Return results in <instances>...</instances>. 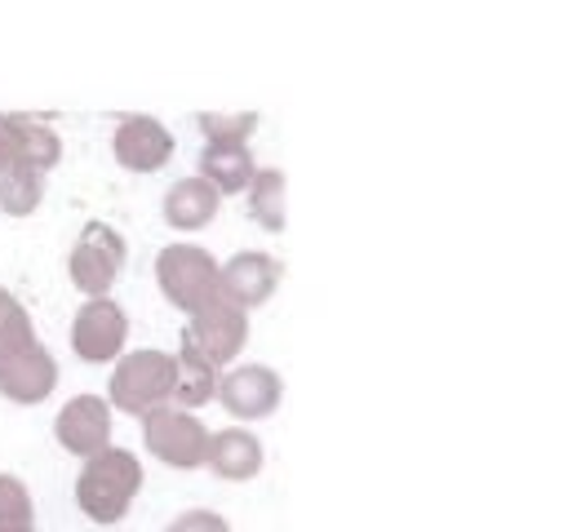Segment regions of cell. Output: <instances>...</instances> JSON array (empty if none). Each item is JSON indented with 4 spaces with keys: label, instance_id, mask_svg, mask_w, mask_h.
<instances>
[{
    "label": "cell",
    "instance_id": "cb8c5ba5",
    "mask_svg": "<svg viewBox=\"0 0 568 532\" xmlns=\"http://www.w3.org/2000/svg\"><path fill=\"white\" fill-rule=\"evenodd\" d=\"M13 164V142H9V133H4V115H0V173Z\"/></svg>",
    "mask_w": 568,
    "mask_h": 532
},
{
    "label": "cell",
    "instance_id": "2e32d148",
    "mask_svg": "<svg viewBox=\"0 0 568 532\" xmlns=\"http://www.w3.org/2000/svg\"><path fill=\"white\" fill-rule=\"evenodd\" d=\"M4 133L13 142V164H27L36 173H49L62 160V142L44 120L31 115H4Z\"/></svg>",
    "mask_w": 568,
    "mask_h": 532
},
{
    "label": "cell",
    "instance_id": "ba28073f",
    "mask_svg": "<svg viewBox=\"0 0 568 532\" xmlns=\"http://www.w3.org/2000/svg\"><path fill=\"white\" fill-rule=\"evenodd\" d=\"M280 395H284V381L275 368L266 364H240L231 368L222 381H217V399L231 417L240 421H262L280 408Z\"/></svg>",
    "mask_w": 568,
    "mask_h": 532
},
{
    "label": "cell",
    "instance_id": "ffe728a7",
    "mask_svg": "<svg viewBox=\"0 0 568 532\" xmlns=\"http://www.w3.org/2000/svg\"><path fill=\"white\" fill-rule=\"evenodd\" d=\"M31 346H36L31 315H27L22 301L9 293V297L0 301V364L13 359V355H22V350H31Z\"/></svg>",
    "mask_w": 568,
    "mask_h": 532
},
{
    "label": "cell",
    "instance_id": "277c9868",
    "mask_svg": "<svg viewBox=\"0 0 568 532\" xmlns=\"http://www.w3.org/2000/svg\"><path fill=\"white\" fill-rule=\"evenodd\" d=\"M155 279H160V293L169 297V306L191 315L217 293V262L195 244H169L155 257Z\"/></svg>",
    "mask_w": 568,
    "mask_h": 532
},
{
    "label": "cell",
    "instance_id": "30bf717a",
    "mask_svg": "<svg viewBox=\"0 0 568 532\" xmlns=\"http://www.w3.org/2000/svg\"><path fill=\"white\" fill-rule=\"evenodd\" d=\"M53 434H58V443L67 452H75L84 461L93 452L111 448V408H106V399H98V395L67 399L62 412H58V421H53Z\"/></svg>",
    "mask_w": 568,
    "mask_h": 532
},
{
    "label": "cell",
    "instance_id": "7a4b0ae2",
    "mask_svg": "<svg viewBox=\"0 0 568 532\" xmlns=\"http://www.w3.org/2000/svg\"><path fill=\"white\" fill-rule=\"evenodd\" d=\"M173 399V355L164 350H129L111 372V403L129 417H146Z\"/></svg>",
    "mask_w": 568,
    "mask_h": 532
},
{
    "label": "cell",
    "instance_id": "44dd1931",
    "mask_svg": "<svg viewBox=\"0 0 568 532\" xmlns=\"http://www.w3.org/2000/svg\"><path fill=\"white\" fill-rule=\"evenodd\" d=\"M200 129H204V137H209V146H244V137H253V129H257V115L253 111H204L200 120H195Z\"/></svg>",
    "mask_w": 568,
    "mask_h": 532
},
{
    "label": "cell",
    "instance_id": "d4e9b609",
    "mask_svg": "<svg viewBox=\"0 0 568 532\" xmlns=\"http://www.w3.org/2000/svg\"><path fill=\"white\" fill-rule=\"evenodd\" d=\"M0 532H36L31 523H13V528H0Z\"/></svg>",
    "mask_w": 568,
    "mask_h": 532
},
{
    "label": "cell",
    "instance_id": "e0dca14e",
    "mask_svg": "<svg viewBox=\"0 0 568 532\" xmlns=\"http://www.w3.org/2000/svg\"><path fill=\"white\" fill-rule=\"evenodd\" d=\"M257 164L248 155V146H204L200 151V173L217 195H235V191H248Z\"/></svg>",
    "mask_w": 568,
    "mask_h": 532
},
{
    "label": "cell",
    "instance_id": "9c48e42d",
    "mask_svg": "<svg viewBox=\"0 0 568 532\" xmlns=\"http://www.w3.org/2000/svg\"><path fill=\"white\" fill-rule=\"evenodd\" d=\"M284 279V266L271 253H235L226 266H217V293L235 301L240 310H253L275 297Z\"/></svg>",
    "mask_w": 568,
    "mask_h": 532
},
{
    "label": "cell",
    "instance_id": "9a60e30c",
    "mask_svg": "<svg viewBox=\"0 0 568 532\" xmlns=\"http://www.w3.org/2000/svg\"><path fill=\"white\" fill-rule=\"evenodd\" d=\"M217 204H222V195L204 177H182L164 191V222L173 231H200L217 217Z\"/></svg>",
    "mask_w": 568,
    "mask_h": 532
},
{
    "label": "cell",
    "instance_id": "603a6c76",
    "mask_svg": "<svg viewBox=\"0 0 568 532\" xmlns=\"http://www.w3.org/2000/svg\"><path fill=\"white\" fill-rule=\"evenodd\" d=\"M164 532H231V523L217 510H182Z\"/></svg>",
    "mask_w": 568,
    "mask_h": 532
},
{
    "label": "cell",
    "instance_id": "6da1fadb",
    "mask_svg": "<svg viewBox=\"0 0 568 532\" xmlns=\"http://www.w3.org/2000/svg\"><path fill=\"white\" fill-rule=\"evenodd\" d=\"M142 488V461L129 448H102L75 479V501L93 523H120Z\"/></svg>",
    "mask_w": 568,
    "mask_h": 532
},
{
    "label": "cell",
    "instance_id": "ac0fdd59",
    "mask_svg": "<svg viewBox=\"0 0 568 532\" xmlns=\"http://www.w3.org/2000/svg\"><path fill=\"white\" fill-rule=\"evenodd\" d=\"M248 217L262 231H284V173L280 168H257L248 182Z\"/></svg>",
    "mask_w": 568,
    "mask_h": 532
},
{
    "label": "cell",
    "instance_id": "d6986e66",
    "mask_svg": "<svg viewBox=\"0 0 568 532\" xmlns=\"http://www.w3.org/2000/svg\"><path fill=\"white\" fill-rule=\"evenodd\" d=\"M44 200V173L27 168V164H9L0 173V208L9 217H31Z\"/></svg>",
    "mask_w": 568,
    "mask_h": 532
},
{
    "label": "cell",
    "instance_id": "5bb4252c",
    "mask_svg": "<svg viewBox=\"0 0 568 532\" xmlns=\"http://www.w3.org/2000/svg\"><path fill=\"white\" fill-rule=\"evenodd\" d=\"M213 395H217V368L195 350V341L182 328V341H178V355H173V399H178L173 408L191 412V408L209 403Z\"/></svg>",
    "mask_w": 568,
    "mask_h": 532
},
{
    "label": "cell",
    "instance_id": "7402d4cb",
    "mask_svg": "<svg viewBox=\"0 0 568 532\" xmlns=\"http://www.w3.org/2000/svg\"><path fill=\"white\" fill-rule=\"evenodd\" d=\"M31 523V492L18 474H0V528Z\"/></svg>",
    "mask_w": 568,
    "mask_h": 532
},
{
    "label": "cell",
    "instance_id": "8fae6325",
    "mask_svg": "<svg viewBox=\"0 0 568 532\" xmlns=\"http://www.w3.org/2000/svg\"><path fill=\"white\" fill-rule=\"evenodd\" d=\"M111 151L133 173H155L173 155V133L155 115H124L111 133Z\"/></svg>",
    "mask_w": 568,
    "mask_h": 532
},
{
    "label": "cell",
    "instance_id": "4fadbf2b",
    "mask_svg": "<svg viewBox=\"0 0 568 532\" xmlns=\"http://www.w3.org/2000/svg\"><path fill=\"white\" fill-rule=\"evenodd\" d=\"M53 386H58V359L40 341L0 364V395L13 403H40L53 395Z\"/></svg>",
    "mask_w": 568,
    "mask_h": 532
},
{
    "label": "cell",
    "instance_id": "3957f363",
    "mask_svg": "<svg viewBox=\"0 0 568 532\" xmlns=\"http://www.w3.org/2000/svg\"><path fill=\"white\" fill-rule=\"evenodd\" d=\"M124 257H129L124 235L115 226H106V222H89L80 231V239L71 244V253H67V275H71V284L80 293L106 297L115 275L124 270Z\"/></svg>",
    "mask_w": 568,
    "mask_h": 532
},
{
    "label": "cell",
    "instance_id": "5b68a950",
    "mask_svg": "<svg viewBox=\"0 0 568 532\" xmlns=\"http://www.w3.org/2000/svg\"><path fill=\"white\" fill-rule=\"evenodd\" d=\"M142 439H146V452L160 457L164 466L173 470H195L204 466V448H209V430L195 412H182L173 403L155 408L142 417Z\"/></svg>",
    "mask_w": 568,
    "mask_h": 532
},
{
    "label": "cell",
    "instance_id": "7c38bea8",
    "mask_svg": "<svg viewBox=\"0 0 568 532\" xmlns=\"http://www.w3.org/2000/svg\"><path fill=\"white\" fill-rule=\"evenodd\" d=\"M204 466H209L217 479L244 483V479L262 474V466H266V448H262V439H257L253 430H244V426H226V430L209 434Z\"/></svg>",
    "mask_w": 568,
    "mask_h": 532
},
{
    "label": "cell",
    "instance_id": "52a82bcc",
    "mask_svg": "<svg viewBox=\"0 0 568 532\" xmlns=\"http://www.w3.org/2000/svg\"><path fill=\"white\" fill-rule=\"evenodd\" d=\"M129 341V315L111 297H89L71 319V350L84 364H111L120 359Z\"/></svg>",
    "mask_w": 568,
    "mask_h": 532
},
{
    "label": "cell",
    "instance_id": "8992f818",
    "mask_svg": "<svg viewBox=\"0 0 568 532\" xmlns=\"http://www.w3.org/2000/svg\"><path fill=\"white\" fill-rule=\"evenodd\" d=\"M186 337L195 341V350H200L213 368H222V364H231V359L244 350V341H248V315H244L235 301H226L222 293H213L200 310H191Z\"/></svg>",
    "mask_w": 568,
    "mask_h": 532
}]
</instances>
